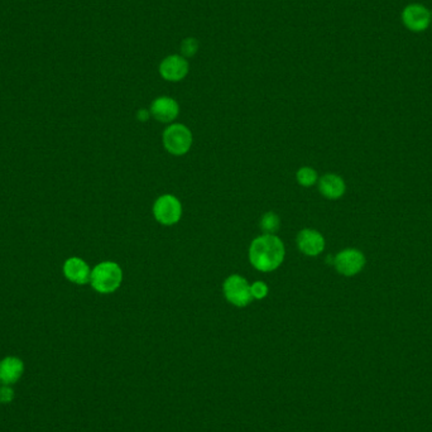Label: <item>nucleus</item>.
<instances>
[{
    "label": "nucleus",
    "mask_w": 432,
    "mask_h": 432,
    "mask_svg": "<svg viewBox=\"0 0 432 432\" xmlns=\"http://www.w3.org/2000/svg\"><path fill=\"white\" fill-rule=\"evenodd\" d=\"M284 242L274 234H263L254 239L249 248V260L260 272L276 271L284 263Z\"/></svg>",
    "instance_id": "1"
},
{
    "label": "nucleus",
    "mask_w": 432,
    "mask_h": 432,
    "mask_svg": "<svg viewBox=\"0 0 432 432\" xmlns=\"http://www.w3.org/2000/svg\"><path fill=\"white\" fill-rule=\"evenodd\" d=\"M122 281V268L114 262H103L91 272V286L100 293L114 292L119 288Z\"/></svg>",
    "instance_id": "2"
},
{
    "label": "nucleus",
    "mask_w": 432,
    "mask_h": 432,
    "mask_svg": "<svg viewBox=\"0 0 432 432\" xmlns=\"http://www.w3.org/2000/svg\"><path fill=\"white\" fill-rule=\"evenodd\" d=\"M162 141L168 153L183 155L188 153L193 146V134L183 124H171L163 132Z\"/></svg>",
    "instance_id": "3"
},
{
    "label": "nucleus",
    "mask_w": 432,
    "mask_h": 432,
    "mask_svg": "<svg viewBox=\"0 0 432 432\" xmlns=\"http://www.w3.org/2000/svg\"><path fill=\"white\" fill-rule=\"evenodd\" d=\"M223 292L226 300L237 307H245L253 301L251 284L239 274H232L226 278L223 284Z\"/></svg>",
    "instance_id": "4"
},
{
    "label": "nucleus",
    "mask_w": 432,
    "mask_h": 432,
    "mask_svg": "<svg viewBox=\"0 0 432 432\" xmlns=\"http://www.w3.org/2000/svg\"><path fill=\"white\" fill-rule=\"evenodd\" d=\"M153 215L162 225H174L182 215L181 202L174 195H162L153 205Z\"/></svg>",
    "instance_id": "5"
},
{
    "label": "nucleus",
    "mask_w": 432,
    "mask_h": 432,
    "mask_svg": "<svg viewBox=\"0 0 432 432\" xmlns=\"http://www.w3.org/2000/svg\"><path fill=\"white\" fill-rule=\"evenodd\" d=\"M365 265V257L358 249H345L334 258V267L345 277H353L358 274Z\"/></svg>",
    "instance_id": "6"
},
{
    "label": "nucleus",
    "mask_w": 432,
    "mask_h": 432,
    "mask_svg": "<svg viewBox=\"0 0 432 432\" xmlns=\"http://www.w3.org/2000/svg\"><path fill=\"white\" fill-rule=\"evenodd\" d=\"M403 25L412 32H424L431 23V13L421 4H410L402 13Z\"/></svg>",
    "instance_id": "7"
},
{
    "label": "nucleus",
    "mask_w": 432,
    "mask_h": 432,
    "mask_svg": "<svg viewBox=\"0 0 432 432\" xmlns=\"http://www.w3.org/2000/svg\"><path fill=\"white\" fill-rule=\"evenodd\" d=\"M297 246L303 254L309 257H316L325 249V239L323 234L317 230L303 229L297 235Z\"/></svg>",
    "instance_id": "8"
},
{
    "label": "nucleus",
    "mask_w": 432,
    "mask_h": 432,
    "mask_svg": "<svg viewBox=\"0 0 432 432\" xmlns=\"http://www.w3.org/2000/svg\"><path fill=\"white\" fill-rule=\"evenodd\" d=\"M188 64L183 56L172 55L162 61L160 74L167 81H180L188 75Z\"/></svg>",
    "instance_id": "9"
},
{
    "label": "nucleus",
    "mask_w": 432,
    "mask_h": 432,
    "mask_svg": "<svg viewBox=\"0 0 432 432\" xmlns=\"http://www.w3.org/2000/svg\"><path fill=\"white\" fill-rule=\"evenodd\" d=\"M151 116L161 123L174 122L179 116L180 108L172 97H162L155 99L151 105Z\"/></svg>",
    "instance_id": "10"
},
{
    "label": "nucleus",
    "mask_w": 432,
    "mask_h": 432,
    "mask_svg": "<svg viewBox=\"0 0 432 432\" xmlns=\"http://www.w3.org/2000/svg\"><path fill=\"white\" fill-rule=\"evenodd\" d=\"M319 190L323 197L330 200L340 199L345 194V182L340 176L335 174H328L323 176L319 181Z\"/></svg>",
    "instance_id": "11"
},
{
    "label": "nucleus",
    "mask_w": 432,
    "mask_h": 432,
    "mask_svg": "<svg viewBox=\"0 0 432 432\" xmlns=\"http://www.w3.org/2000/svg\"><path fill=\"white\" fill-rule=\"evenodd\" d=\"M64 272L67 279L74 284H85L90 281V268L83 259L76 257L67 259L64 265Z\"/></svg>",
    "instance_id": "12"
},
{
    "label": "nucleus",
    "mask_w": 432,
    "mask_h": 432,
    "mask_svg": "<svg viewBox=\"0 0 432 432\" xmlns=\"http://www.w3.org/2000/svg\"><path fill=\"white\" fill-rule=\"evenodd\" d=\"M23 361L14 356H8L4 361H0V382L6 386L13 384L23 375Z\"/></svg>",
    "instance_id": "13"
},
{
    "label": "nucleus",
    "mask_w": 432,
    "mask_h": 432,
    "mask_svg": "<svg viewBox=\"0 0 432 432\" xmlns=\"http://www.w3.org/2000/svg\"><path fill=\"white\" fill-rule=\"evenodd\" d=\"M297 182L303 188H311L317 182V172L311 167H301L296 174Z\"/></svg>",
    "instance_id": "14"
},
{
    "label": "nucleus",
    "mask_w": 432,
    "mask_h": 432,
    "mask_svg": "<svg viewBox=\"0 0 432 432\" xmlns=\"http://www.w3.org/2000/svg\"><path fill=\"white\" fill-rule=\"evenodd\" d=\"M281 220L277 214L265 213L260 219V229L265 234H274L279 229Z\"/></svg>",
    "instance_id": "15"
},
{
    "label": "nucleus",
    "mask_w": 432,
    "mask_h": 432,
    "mask_svg": "<svg viewBox=\"0 0 432 432\" xmlns=\"http://www.w3.org/2000/svg\"><path fill=\"white\" fill-rule=\"evenodd\" d=\"M197 48H199V43L195 39H183V42L181 45V52H182L183 57L194 56L195 53L197 52Z\"/></svg>",
    "instance_id": "16"
},
{
    "label": "nucleus",
    "mask_w": 432,
    "mask_h": 432,
    "mask_svg": "<svg viewBox=\"0 0 432 432\" xmlns=\"http://www.w3.org/2000/svg\"><path fill=\"white\" fill-rule=\"evenodd\" d=\"M251 292H252L253 300L254 298L256 300H263L268 295V286L262 281L254 282V284H251Z\"/></svg>",
    "instance_id": "17"
},
{
    "label": "nucleus",
    "mask_w": 432,
    "mask_h": 432,
    "mask_svg": "<svg viewBox=\"0 0 432 432\" xmlns=\"http://www.w3.org/2000/svg\"><path fill=\"white\" fill-rule=\"evenodd\" d=\"M14 398V391L9 386L0 387V402L1 403H9Z\"/></svg>",
    "instance_id": "18"
},
{
    "label": "nucleus",
    "mask_w": 432,
    "mask_h": 432,
    "mask_svg": "<svg viewBox=\"0 0 432 432\" xmlns=\"http://www.w3.org/2000/svg\"><path fill=\"white\" fill-rule=\"evenodd\" d=\"M149 116H151V111L146 109H141L138 111L137 118H138V120H141V122H147L149 119Z\"/></svg>",
    "instance_id": "19"
}]
</instances>
